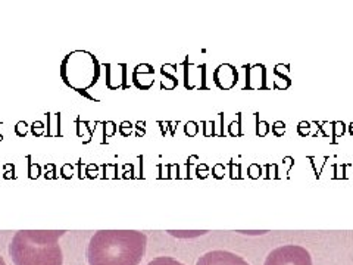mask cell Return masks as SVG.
<instances>
[{"label": "cell", "instance_id": "obj_1", "mask_svg": "<svg viewBox=\"0 0 353 265\" xmlns=\"http://www.w3.org/2000/svg\"><path fill=\"white\" fill-rule=\"evenodd\" d=\"M148 237L136 230H101L87 248L88 265H139L145 257Z\"/></svg>", "mask_w": 353, "mask_h": 265}, {"label": "cell", "instance_id": "obj_2", "mask_svg": "<svg viewBox=\"0 0 353 265\" xmlns=\"http://www.w3.org/2000/svg\"><path fill=\"white\" fill-rule=\"evenodd\" d=\"M63 230H21L9 245V255L15 265H62L59 239Z\"/></svg>", "mask_w": 353, "mask_h": 265}, {"label": "cell", "instance_id": "obj_3", "mask_svg": "<svg viewBox=\"0 0 353 265\" xmlns=\"http://www.w3.org/2000/svg\"><path fill=\"white\" fill-rule=\"evenodd\" d=\"M62 79L70 87L83 93L93 86L99 77V63L93 55L87 52H74L62 63Z\"/></svg>", "mask_w": 353, "mask_h": 265}, {"label": "cell", "instance_id": "obj_4", "mask_svg": "<svg viewBox=\"0 0 353 265\" xmlns=\"http://www.w3.org/2000/svg\"><path fill=\"white\" fill-rule=\"evenodd\" d=\"M263 265H312V257L302 246L284 245L271 251Z\"/></svg>", "mask_w": 353, "mask_h": 265}, {"label": "cell", "instance_id": "obj_5", "mask_svg": "<svg viewBox=\"0 0 353 265\" xmlns=\"http://www.w3.org/2000/svg\"><path fill=\"white\" fill-rule=\"evenodd\" d=\"M196 265H249L248 261L228 251H211L197 259Z\"/></svg>", "mask_w": 353, "mask_h": 265}, {"label": "cell", "instance_id": "obj_6", "mask_svg": "<svg viewBox=\"0 0 353 265\" xmlns=\"http://www.w3.org/2000/svg\"><path fill=\"white\" fill-rule=\"evenodd\" d=\"M148 265H184V264L174 259V258H170V257H159V258H154L153 261H150Z\"/></svg>", "mask_w": 353, "mask_h": 265}, {"label": "cell", "instance_id": "obj_7", "mask_svg": "<svg viewBox=\"0 0 353 265\" xmlns=\"http://www.w3.org/2000/svg\"><path fill=\"white\" fill-rule=\"evenodd\" d=\"M0 265H6V262H5L3 257H0Z\"/></svg>", "mask_w": 353, "mask_h": 265}]
</instances>
